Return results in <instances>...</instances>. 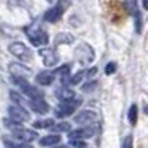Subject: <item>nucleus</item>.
Wrapping results in <instances>:
<instances>
[{"instance_id": "c85d7f7f", "label": "nucleus", "mask_w": 148, "mask_h": 148, "mask_svg": "<svg viewBox=\"0 0 148 148\" xmlns=\"http://www.w3.org/2000/svg\"><path fill=\"white\" fill-rule=\"evenodd\" d=\"M121 148H133V138H132V135H127V136L125 138Z\"/></svg>"}, {"instance_id": "393cba45", "label": "nucleus", "mask_w": 148, "mask_h": 148, "mask_svg": "<svg viewBox=\"0 0 148 148\" xmlns=\"http://www.w3.org/2000/svg\"><path fill=\"white\" fill-rule=\"evenodd\" d=\"M9 96H10V99L14 101L16 105H21L22 104V96L18 93V92H15V90H12L10 93H9Z\"/></svg>"}, {"instance_id": "dca6fc26", "label": "nucleus", "mask_w": 148, "mask_h": 148, "mask_svg": "<svg viewBox=\"0 0 148 148\" xmlns=\"http://www.w3.org/2000/svg\"><path fill=\"white\" fill-rule=\"evenodd\" d=\"M55 96L58 98L61 102H62V101H68V99L76 98V93H74L71 89H68V88H59V89H56Z\"/></svg>"}, {"instance_id": "a878e982", "label": "nucleus", "mask_w": 148, "mask_h": 148, "mask_svg": "<svg viewBox=\"0 0 148 148\" xmlns=\"http://www.w3.org/2000/svg\"><path fill=\"white\" fill-rule=\"evenodd\" d=\"M96 88H98V82H89V83H86V84L82 86V89H83L84 92H92V90H95Z\"/></svg>"}, {"instance_id": "9b49d317", "label": "nucleus", "mask_w": 148, "mask_h": 148, "mask_svg": "<svg viewBox=\"0 0 148 148\" xmlns=\"http://www.w3.org/2000/svg\"><path fill=\"white\" fill-rule=\"evenodd\" d=\"M93 133H95V127L86 126V127H83V129H77V130L70 132L68 138H70V141H83V139H86V138L93 136Z\"/></svg>"}, {"instance_id": "cd10ccee", "label": "nucleus", "mask_w": 148, "mask_h": 148, "mask_svg": "<svg viewBox=\"0 0 148 148\" xmlns=\"http://www.w3.org/2000/svg\"><path fill=\"white\" fill-rule=\"evenodd\" d=\"M116 70H117L116 62H108V64L105 65V74H107V76H110V74H114Z\"/></svg>"}, {"instance_id": "a211bd4d", "label": "nucleus", "mask_w": 148, "mask_h": 148, "mask_svg": "<svg viewBox=\"0 0 148 148\" xmlns=\"http://www.w3.org/2000/svg\"><path fill=\"white\" fill-rule=\"evenodd\" d=\"M53 74L61 76V82H62V84L70 83V65H62V67L56 68Z\"/></svg>"}, {"instance_id": "f3484780", "label": "nucleus", "mask_w": 148, "mask_h": 148, "mask_svg": "<svg viewBox=\"0 0 148 148\" xmlns=\"http://www.w3.org/2000/svg\"><path fill=\"white\" fill-rule=\"evenodd\" d=\"M59 142H61V136H58V135H46L39 141L42 147H53Z\"/></svg>"}, {"instance_id": "423d86ee", "label": "nucleus", "mask_w": 148, "mask_h": 148, "mask_svg": "<svg viewBox=\"0 0 148 148\" xmlns=\"http://www.w3.org/2000/svg\"><path fill=\"white\" fill-rule=\"evenodd\" d=\"M125 9L127 14H130L135 18V27H136V33H141L142 30V15L139 12V6L136 0H125Z\"/></svg>"}, {"instance_id": "e433bc0d", "label": "nucleus", "mask_w": 148, "mask_h": 148, "mask_svg": "<svg viewBox=\"0 0 148 148\" xmlns=\"http://www.w3.org/2000/svg\"><path fill=\"white\" fill-rule=\"evenodd\" d=\"M83 148H88V147H83Z\"/></svg>"}, {"instance_id": "39448f33", "label": "nucleus", "mask_w": 148, "mask_h": 148, "mask_svg": "<svg viewBox=\"0 0 148 148\" xmlns=\"http://www.w3.org/2000/svg\"><path fill=\"white\" fill-rule=\"evenodd\" d=\"M12 82H14L18 88L21 89L22 93H25L30 99H36V98H43V92L40 89L34 88V86H31L27 79H19V77H12Z\"/></svg>"}, {"instance_id": "412c9836", "label": "nucleus", "mask_w": 148, "mask_h": 148, "mask_svg": "<svg viewBox=\"0 0 148 148\" xmlns=\"http://www.w3.org/2000/svg\"><path fill=\"white\" fill-rule=\"evenodd\" d=\"M129 121H130L132 126H136V121H138V107H136V104L130 105V108H129Z\"/></svg>"}, {"instance_id": "7c9ffc66", "label": "nucleus", "mask_w": 148, "mask_h": 148, "mask_svg": "<svg viewBox=\"0 0 148 148\" xmlns=\"http://www.w3.org/2000/svg\"><path fill=\"white\" fill-rule=\"evenodd\" d=\"M56 3H58V5H61L64 9H67V8L70 6V3H71V0H58Z\"/></svg>"}, {"instance_id": "ddd939ff", "label": "nucleus", "mask_w": 148, "mask_h": 148, "mask_svg": "<svg viewBox=\"0 0 148 148\" xmlns=\"http://www.w3.org/2000/svg\"><path fill=\"white\" fill-rule=\"evenodd\" d=\"M12 133H14V138L21 139V141H24V142H31V141H34L37 136H39V135H37L34 130L24 129V127H19V129L14 130Z\"/></svg>"}, {"instance_id": "c756f323", "label": "nucleus", "mask_w": 148, "mask_h": 148, "mask_svg": "<svg viewBox=\"0 0 148 148\" xmlns=\"http://www.w3.org/2000/svg\"><path fill=\"white\" fill-rule=\"evenodd\" d=\"M70 144H71L73 147H77V148H83V147H86V144H84L83 141H70Z\"/></svg>"}, {"instance_id": "f257e3e1", "label": "nucleus", "mask_w": 148, "mask_h": 148, "mask_svg": "<svg viewBox=\"0 0 148 148\" xmlns=\"http://www.w3.org/2000/svg\"><path fill=\"white\" fill-rule=\"evenodd\" d=\"M25 34L28 37V40L31 42V45H34V46H45L49 43L47 33L37 21H34L31 25L25 27Z\"/></svg>"}, {"instance_id": "1a4fd4ad", "label": "nucleus", "mask_w": 148, "mask_h": 148, "mask_svg": "<svg viewBox=\"0 0 148 148\" xmlns=\"http://www.w3.org/2000/svg\"><path fill=\"white\" fill-rule=\"evenodd\" d=\"M64 12H65V9H64L62 6H61V5H58V3H56L53 8H51L49 10H46V12H45L43 19H45L46 22H51V24L58 22L61 18H62Z\"/></svg>"}, {"instance_id": "473e14b6", "label": "nucleus", "mask_w": 148, "mask_h": 148, "mask_svg": "<svg viewBox=\"0 0 148 148\" xmlns=\"http://www.w3.org/2000/svg\"><path fill=\"white\" fill-rule=\"evenodd\" d=\"M142 6L148 10V0H142Z\"/></svg>"}, {"instance_id": "7ed1b4c3", "label": "nucleus", "mask_w": 148, "mask_h": 148, "mask_svg": "<svg viewBox=\"0 0 148 148\" xmlns=\"http://www.w3.org/2000/svg\"><path fill=\"white\" fill-rule=\"evenodd\" d=\"M74 56H76V59L79 61V62L82 65H89L90 62H93V59H95V51H93V47L88 43H84L82 42L77 49L74 51Z\"/></svg>"}, {"instance_id": "2eb2a0df", "label": "nucleus", "mask_w": 148, "mask_h": 148, "mask_svg": "<svg viewBox=\"0 0 148 148\" xmlns=\"http://www.w3.org/2000/svg\"><path fill=\"white\" fill-rule=\"evenodd\" d=\"M55 80V74L52 71H42L37 74V77H36V82L42 84V86H49V84H52Z\"/></svg>"}, {"instance_id": "6ab92c4d", "label": "nucleus", "mask_w": 148, "mask_h": 148, "mask_svg": "<svg viewBox=\"0 0 148 148\" xmlns=\"http://www.w3.org/2000/svg\"><path fill=\"white\" fill-rule=\"evenodd\" d=\"M73 42H74V36L70 34V33H59V34L56 36V39H55V45H56V46H58V45H64V43L71 45Z\"/></svg>"}, {"instance_id": "4be33fe9", "label": "nucleus", "mask_w": 148, "mask_h": 148, "mask_svg": "<svg viewBox=\"0 0 148 148\" xmlns=\"http://www.w3.org/2000/svg\"><path fill=\"white\" fill-rule=\"evenodd\" d=\"M51 129L53 132H68L71 129V125H70L68 121H61V123H55Z\"/></svg>"}, {"instance_id": "20e7f679", "label": "nucleus", "mask_w": 148, "mask_h": 148, "mask_svg": "<svg viewBox=\"0 0 148 148\" xmlns=\"http://www.w3.org/2000/svg\"><path fill=\"white\" fill-rule=\"evenodd\" d=\"M9 52L15 58H18L19 61H24V62H30V61H33V52L21 42L10 43L9 45Z\"/></svg>"}, {"instance_id": "f704fd0d", "label": "nucleus", "mask_w": 148, "mask_h": 148, "mask_svg": "<svg viewBox=\"0 0 148 148\" xmlns=\"http://www.w3.org/2000/svg\"><path fill=\"white\" fill-rule=\"evenodd\" d=\"M55 148H68L67 145H59V147H55Z\"/></svg>"}, {"instance_id": "5701e85b", "label": "nucleus", "mask_w": 148, "mask_h": 148, "mask_svg": "<svg viewBox=\"0 0 148 148\" xmlns=\"http://www.w3.org/2000/svg\"><path fill=\"white\" fill-rule=\"evenodd\" d=\"M3 125H5L8 129H10L12 132L16 130V129H19V127H22L19 121H15V120H12V119H3Z\"/></svg>"}, {"instance_id": "f8f14e48", "label": "nucleus", "mask_w": 148, "mask_h": 148, "mask_svg": "<svg viewBox=\"0 0 148 148\" xmlns=\"http://www.w3.org/2000/svg\"><path fill=\"white\" fill-rule=\"evenodd\" d=\"M96 120V113L95 111H90V110H84V111H80V113L74 117V121L77 125H90L92 121Z\"/></svg>"}, {"instance_id": "b1692460", "label": "nucleus", "mask_w": 148, "mask_h": 148, "mask_svg": "<svg viewBox=\"0 0 148 148\" xmlns=\"http://www.w3.org/2000/svg\"><path fill=\"white\" fill-rule=\"evenodd\" d=\"M83 76H84V71H79V73H76L73 77H70V84H79V83L82 82Z\"/></svg>"}, {"instance_id": "72a5a7b5", "label": "nucleus", "mask_w": 148, "mask_h": 148, "mask_svg": "<svg viewBox=\"0 0 148 148\" xmlns=\"http://www.w3.org/2000/svg\"><path fill=\"white\" fill-rule=\"evenodd\" d=\"M144 111H145V114L148 116V105H145V107H144Z\"/></svg>"}, {"instance_id": "bb28decb", "label": "nucleus", "mask_w": 148, "mask_h": 148, "mask_svg": "<svg viewBox=\"0 0 148 148\" xmlns=\"http://www.w3.org/2000/svg\"><path fill=\"white\" fill-rule=\"evenodd\" d=\"M5 145L6 148H31V145L28 144H12L9 141H5Z\"/></svg>"}, {"instance_id": "c9c22d12", "label": "nucleus", "mask_w": 148, "mask_h": 148, "mask_svg": "<svg viewBox=\"0 0 148 148\" xmlns=\"http://www.w3.org/2000/svg\"><path fill=\"white\" fill-rule=\"evenodd\" d=\"M47 2H51V3H52V2H53V0H47Z\"/></svg>"}, {"instance_id": "4468645a", "label": "nucleus", "mask_w": 148, "mask_h": 148, "mask_svg": "<svg viewBox=\"0 0 148 148\" xmlns=\"http://www.w3.org/2000/svg\"><path fill=\"white\" fill-rule=\"evenodd\" d=\"M30 104V108L37 114H46L49 111V105L47 102L43 99V98H36V99H30L28 101Z\"/></svg>"}, {"instance_id": "9d476101", "label": "nucleus", "mask_w": 148, "mask_h": 148, "mask_svg": "<svg viewBox=\"0 0 148 148\" xmlns=\"http://www.w3.org/2000/svg\"><path fill=\"white\" fill-rule=\"evenodd\" d=\"M9 73L12 77H19V79H27L31 76V70L22 64H18V62L9 64Z\"/></svg>"}, {"instance_id": "6e6552de", "label": "nucleus", "mask_w": 148, "mask_h": 148, "mask_svg": "<svg viewBox=\"0 0 148 148\" xmlns=\"http://www.w3.org/2000/svg\"><path fill=\"white\" fill-rule=\"evenodd\" d=\"M9 117L15 121H27L30 120V113H27V110H24L21 105H10L8 108Z\"/></svg>"}, {"instance_id": "2f4dec72", "label": "nucleus", "mask_w": 148, "mask_h": 148, "mask_svg": "<svg viewBox=\"0 0 148 148\" xmlns=\"http://www.w3.org/2000/svg\"><path fill=\"white\" fill-rule=\"evenodd\" d=\"M95 73H96V68H92L90 71H88V73H86V76H88V77H92Z\"/></svg>"}, {"instance_id": "aec40b11", "label": "nucleus", "mask_w": 148, "mask_h": 148, "mask_svg": "<svg viewBox=\"0 0 148 148\" xmlns=\"http://www.w3.org/2000/svg\"><path fill=\"white\" fill-rule=\"evenodd\" d=\"M55 125L53 119H46V120H36L33 123V126L36 129H51L52 126Z\"/></svg>"}, {"instance_id": "f03ea898", "label": "nucleus", "mask_w": 148, "mask_h": 148, "mask_svg": "<svg viewBox=\"0 0 148 148\" xmlns=\"http://www.w3.org/2000/svg\"><path fill=\"white\" fill-rule=\"evenodd\" d=\"M80 105H82V99H80V98H73V99H68V101H62L55 108V116L58 119H64V117L73 116V113Z\"/></svg>"}, {"instance_id": "0eeeda50", "label": "nucleus", "mask_w": 148, "mask_h": 148, "mask_svg": "<svg viewBox=\"0 0 148 148\" xmlns=\"http://www.w3.org/2000/svg\"><path fill=\"white\" fill-rule=\"evenodd\" d=\"M39 55L42 56L43 64L46 67H53V65H58V62H59V55L52 47H43V49H40Z\"/></svg>"}]
</instances>
